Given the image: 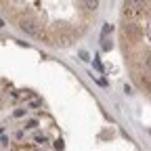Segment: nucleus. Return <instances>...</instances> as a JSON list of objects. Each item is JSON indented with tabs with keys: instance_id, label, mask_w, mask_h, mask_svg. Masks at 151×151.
<instances>
[{
	"instance_id": "obj_1",
	"label": "nucleus",
	"mask_w": 151,
	"mask_h": 151,
	"mask_svg": "<svg viewBox=\"0 0 151 151\" xmlns=\"http://www.w3.org/2000/svg\"><path fill=\"white\" fill-rule=\"evenodd\" d=\"M147 13V2L145 0H124V17L132 19Z\"/></svg>"
},
{
	"instance_id": "obj_2",
	"label": "nucleus",
	"mask_w": 151,
	"mask_h": 151,
	"mask_svg": "<svg viewBox=\"0 0 151 151\" xmlns=\"http://www.w3.org/2000/svg\"><path fill=\"white\" fill-rule=\"evenodd\" d=\"M122 36L128 38V40H139L143 36V25H139L137 21H128L122 25Z\"/></svg>"
},
{
	"instance_id": "obj_3",
	"label": "nucleus",
	"mask_w": 151,
	"mask_h": 151,
	"mask_svg": "<svg viewBox=\"0 0 151 151\" xmlns=\"http://www.w3.org/2000/svg\"><path fill=\"white\" fill-rule=\"evenodd\" d=\"M19 27H21L23 32H27V34H32V36H38V34H40V29H38V21H36L32 15L19 19Z\"/></svg>"
},
{
	"instance_id": "obj_4",
	"label": "nucleus",
	"mask_w": 151,
	"mask_h": 151,
	"mask_svg": "<svg viewBox=\"0 0 151 151\" xmlns=\"http://www.w3.org/2000/svg\"><path fill=\"white\" fill-rule=\"evenodd\" d=\"M78 4L82 11H88V13H94L99 9V0H78Z\"/></svg>"
},
{
	"instance_id": "obj_5",
	"label": "nucleus",
	"mask_w": 151,
	"mask_h": 151,
	"mask_svg": "<svg viewBox=\"0 0 151 151\" xmlns=\"http://www.w3.org/2000/svg\"><path fill=\"white\" fill-rule=\"evenodd\" d=\"M25 107H27V109H36V107H42V101H40V99H32V101H29V103H27Z\"/></svg>"
},
{
	"instance_id": "obj_6",
	"label": "nucleus",
	"mask_w": 151,
	"mask_h": 151,
	"mask_svg": "<svg viewBox=\"0 0 151 151\" xmlns=\"http://www.w3.org/2000/svg\"><path fill=\"white\" fill-rule=\"evenodd\" d=\"M36 126H38V120H34V118H32V120H25V124H23L25 130H32V128H36Z\"/></svg>"
},
{
	"instance_id": "obj_7",
	"label": "nucleus",
	"mask_w": 151,
	"mask_h": 151,
	"mask_svg": "<svg viewBox=\"0 0 151 151\" xmlns=\"http://www.w3.org/2000/svg\"><path fill=\"white\" fill-rule=\"evenodd\" d=\"M55 44H61V46H69V36H61L59 40H57Z\"/></svg>"
},
{
	"instance_id": "obj_8",
	"label": "nucleus",
	"mask_w": 151,
	"mask_h": 151,
	"mask_svg": "<svg viewBox=\"0 0 151 151\" xmlns=\"http://www.w3.org/2000/svg\"><path fill=\"white\" fill-rule=\"evenodd\" d=\"M101 46H103V50H111L113 44H111V40H107V36H103V44Z\"/></svg>"
},
{
	"instance_id": "obj_9",
	"label": "nucleus",
	"mask_w": 151,
	"mask_h": 151,
	"mask_svg": "<svg viewBox=\"0 0 151 151\" xmlns=\"http://www.w3.org/2000/svg\"><path fill=\"white\" fill-rule=\"evenodd\" d=\"M34 141H36L38 145H42V143H46V141H48V137H44V134H36V137H34Z\"/></svg>"
},
{
	"instance_id": "obj_10",
	"label": "nucleus",
	"mask_w": 151,
	"mask_h": 151,
	"mask_svg": "<svg viewBox=\"0 0 151 151\" xmlns=\"http://www.w3.org/2000/svg\"><path fill=\"white\" fill-rule=\"evenodd\" d=\"M25 113H27V107H23V109H17V111L13 113V118H23Z\"/></svg>"
},
{
	"instance_id": "obj_11",
	"label": "nucleus",
	"mask_w": 151,
	"mask_h": 151,
	"mask_svg": "<svg viewBox=\"0 0 151 151\" xmlns=\"http://www.w3.org/2000/svg\"><path fill=\"white\" fill-rule=\"evenodd\" d=\"M111 32H113V25H109V23H107V25L103 27V36H107V34H111Z\"/></svg>"
},
{
	"instance_id": "obj_12",
	"label": "nucleus",
	"mask_w": 151,
	"mask_h": 151,
	"mask_svg": "<svg viewBox=\"0 0 151 151\" xmlns=\"http://www.w3.org/2000/svg\"><path fill=\"white\" fill-rule=\"evenodd\" d=\"M145 67H147V69L151 71V52L147 55V59H145Z\"/></svg>"
},
{
	"instance_id": "obj_13",
	"label": "nucleus",
	"mask_w": 151,
	"mask_h": 151,
	"mask_svg": "<svg viewBox=\"0 0 151 151\" xmlns=\"http://www.w3.org/2000/svg\"><path fill=\"white\" fill-rule=\"evenodd\" d=\"M80 59H82V61H88V52H86V50H80Z\"/></svg>"
},
{
	"instance_id": "obj_14",
	"label": "nucleus",
	"mask_w": 151,
	"mask_h": 151,
	"mask_svg": "<svg viewBox=\"0 0 151 151\" xmlns=\"http://www.w3.org/2000/svg\"><path fill=\"white\" fill-rule=\"evenodd\" d=\"M55 149H59V151H61V149H63V143H61V141H57V143H55Z\"/></svg>"
},
{
	"instance_id": "obj_15",
	"label": "nucleus",
	"mask_w": 151,
	"mask_h": 151,
	"mask_svg": "<svg viewBox=\"0 0 151 151\" xmlns=\"http://www.w3.org/2000/svg\"><path fill=\"white\" fill-rule=\"evenodd\" d=\"M2 25H4V23H2V19H0V27H2Z\"/></svg>"
}]
</instances>
